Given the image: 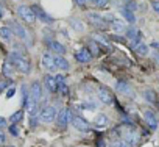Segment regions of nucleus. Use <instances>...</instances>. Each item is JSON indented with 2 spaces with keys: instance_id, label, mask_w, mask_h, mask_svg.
Segmentation results:
<instances>
[{
  "instance_id": "obj_1",
  "label": "nucleus",
  "mask_w": 159,
  "mask_h": 147,
  "mask_svg": "<svg viewBox=\"0 0 159 147\" xmlns=\"http://www.w3.org/2000/svg\"><path fill=\"white\" fill-rule=\"evenodd\" d=\"M8 61H11V63L14 64L16 70H19L20 74H30V70H31V64H30L28 58L24 56V55L19 53V52H11Z\"/></svg>"
},
{
  "instance_id": "obj_2",
  "label": "nucleus",
  "mask_w": 159,
  "mask_h": 147,
  "mask_svg": "<svg viewBox=\"0 0 159 147\" xmlns=\"http://www.w3.org/2000/svg\"><path fill=\"white\" fill-rule=\"evenodd\" d=\"M58 110L55 105H45L44 108L39 110V121H42L44 124H50L56 119Z\"/></svg>"
},
{
  "instance_id": "obj_3",
  "label": "nucleus",
  "mask_w": 159,
  "mask_h": 147,
  "mask_svg": "<svg viewBox=\"0 0 159 147\" xmlns=\"http://www.w3.org/2000/svg\"><path fill=\"white\" fill-rule=\"evenodd\" d=\"M17 16L25 22V24H34L36 22V14L31 7L28 5H19L17 7Z\"/></svg>"
},
{
  "instance_id": "obj_4",
  "label": "nucleus",
  "mask_w": 159,
  "mask_h": 147,
  "mask_svg": "<svg viewBox=\"0 0 159 147\" xmlns=\"http://www.w3.org/2000/svg\"><path fill=\"white\" fill-rule=\"evenodd\" d=\"M11 24V31H13V35L14 36H17L20 41H25V42H28L30 44V36H28V31L25 30V27L24 25H20L19 22H16V21H13V22H10Z\"/></svg>"
},
{
  "instance_id": "obj_5",
  "label": "nucleus",
  "mask_w": 159,
  "mask_h": 147,
  "mask_svg": "<svg viewBox=\"0 0 159 147\" xmlns=\"http://www.w3.org/2000/svg\"><path fill=\"white\" fill-rule=\"evenodd\" d=\"M70 124L78 131H89L91 130V124L81 116H72L70 117Z\"/></svg>"
},
{
  "instance_id": "obj_6",
  "label": "nucleus",
  "mask_w": 159,
  "mask_h": 147,
  "mask_svg": "<svg viewBox=\"0 0 159 147\" xmlns=\"http://www.w3.org/2000/svg\"><path fill=\"white\" fill-rule=\"evenodd\" d=\"M120 130H122L123 141H126L128 144L134 145V144L139 141V135H137V131H136L133 127H120Z\"/></svg>"
},
{
  "instance_id": "obj_7",
  "label": "nucleus",
  "mask_w": 159,
  "mask_h": 147,
  "mask_svg": "<svg viewBox=\"0 0 159 147\" xmlns=\"http://www.w3.org/2000/svg\"><path fill=\"white\" fill-rule=\"evenodd\" d=\"M88 21H89L91 25H94V27H97V28H105L106 24H108L106 19H105V16H102L100 13H95V11L88 13Z\"/></svg>"
},
{
  "instance_id": "obj_8",
  "label": "nucleus",
  "mask_w": 159,
  "mask_h": 147,
  "mask_svg": "<svg viewBox=\"0 0 159 147\" xmlns=\"http://www.w3.org/2000/svg\"><path fill=\"white\" fill-rule=\"evenodd\" d=\"M70 117H72V116H70V111H69L67 108H59V110H58V114H56V119H55V121H56L58 127L64 130V128L67 127V124H69Z\"/></svg>"
},
{
  "instance_id": "obj_9",
  "label": "nucleus",
  "mask_w": 159,
  "mask_h": 147,
  "mask_svg": "<svg viewBox=\"0 0 159 147\" xmlns=\"http://www.w3.org/2000/svg\"><path fill=\"white\" fill-rule=\"evenodd\" d=\"M73 56H75V59L78 61V63H81V64H86V63H91L92 61V55H91V52H89V49L88 47H81V49H78L76 52H73Z\"/></svg>"
},
{
  "instance_id": "obj_10",
  "label": "nucleus",
  "mask_w": 159,
  "mask_h": 147,
  "mask_svg": "<svg viewBox=\"0 0 159 147\" xmlns=\"http://www.w3.org/2000/svg\"><path fill=\"white\" fill-rule=\"evenodd\" d=\"M42 61V67L47 70V72H55L56 70V63H55V55L50 53V52H45L41 58Z\"/></svg>"
},
{
  "instance_id": "obj_11",
  "label": "nucleus",
  "mask_w": 159,
  "mask_h": 147,
  "mask_svg": "<svg viewBox=\"0 0 159 147\" xmlns=\"http://www.w3.org/2000/svg\"><path fill=\"white\" fill-rule=\"evenodd\" d=\"M28 91H30V100L39 103V100L42 99V83L38 82V80H34L31 83V86H30Z\"/></svg>"
},
{
  "instance_id": "obj_12",
  "label": "nucleus",
  "mask_w": 159,
  "mask_h": 147,
  "mask_svg": "<svg viewBox=\"0 0 159 147\" xmlns=\"http://www.w3.org/2000/svg\"><path fill=\"white\" fill-rule=\"evenodd\" d=\"M31 8H33V11H34V14H36V19L42 21L44 24H53V22H55V19H53L47 11H44L42 7H39V5H33Z\"/></svg>"
},
{
  "instance_id": "obj_13",
  "label": "nucleus",
  "mask_w": 159,
  "mask_h": 147,
  "mask_svg": "<svg viewBox=\"0 0 159 147\" xmlns=\"http://www.w3.org/2000/svg\"><path fill=\"white\" fill-rule=\"evenodd\" d=\"M97 96H98V100H100L102 103H105V105H112V103H114V96H112V92H111L108 88H105V86L98 88Z\"/></svg>"
},
{
  "instance_id": "obj_14",
  "label": "nucleus",
  "mask_w": 159,
  "mask_h": 147,
  "mask_svg": "<svg viewBox=\"0 0 159 147\" xmlns=\"http://www.w3.org/2000/svg\"><path fill=\"white\" fill-rule=\"evenodd\" d=\"M42 86H44V88L47 89V92H50V94L56 92V91H58V82H56L55 75H50V74H47V75L44 77V80H42Z\"/></svg>"
},
{
  "instance_id": "obj_15",
  "label": "nucleus",
  "mask_w": 159,
  "mask_h": 147,
  "mask_svg": "<svg viewBox=\"0 0 159 147\" xmlns=\"http://www.w3.org/2000/svg\"><path fill=\"white\" fill-rule=\"evenodd\" d=\"M105 19L109 21V25H111V28H112L114 31H123V30H126V25H125V22H123L122 19H117V17H114V16H111V14L105 16Z\"/></svg>"
},
{
  "instance_id": "obj_16",
  "label": "nucleus",
  "mask_w": 159,
  "mask_h": 147,
  "mask_svg": "<svg viewBox=\"0 0 159 147\" xmlns=\"http://www.w3.org/2000/svg\"><path fill=\"white\" fill-rule=\"evenodd\" d=\"M126 38L131 41V45L133 47H136L139 42H140V38H142V33L136 28V27H129L128 30H126Z\"/></svg>"
},
{
  "instance_id": "obj_17",
  "label": "nucleus",
  "mask_w": 159,
  "mask_h": 147,
  "mask_svg": "<svg viewBox=\"0 0 159 147\" xmlns=\"http://www.w3.org/2000/svg\"><path fill=\"white\" fill-rule=\"evenodd\" d=\"M47 47L50 49V53H55V55H64L66 53V47L55 39L47 41Z\"/></svg>"
},
{
  "instance_id": "obj_18",
  "label": "nucleus",
  "mask_w": 159,
  "mask_h": 147,
  "mask_svg": "<svg viewBox=\"0 0 159 147\" xmlns=\"http://www.w3.org/2000/svg\"><path fill=\"white\" fill-rule=\"evenodd\" d=\"M16 67H14V64L11 63V61H3V64H2V74L7 77V78H14V75H16Z\"/></svg>"
},
{
  "instance_id": "obj_19",
  "label": "nucleus",
  "mask_w": 159,
  "mask_h": 147,
  "mask_svg": "<svg viewBox=\"0 0 159 147\" xmlns=\"http://www.w3.org/2000/svg\"><path fill=\"white\" fill-rule=\"evenodd\" d=\"M143 119H145V122L148 124V127L151 130H156L157 128V119H156V116H154V113L151 110H145L143 111Z\"/></svg>"
},
{
  "instance_id": "obj_20",
  "label": "nucleus",
  "mask_w": 159,
  "mask_h": 147,
  "mask_svg": "<svg viewBox=\"0 0 159 147\" xmlns=\"http://www.w3.org/2000/svg\"><path fill=\"white\" fill-rule=\"evenodd\" d=\"M55 63H56V69H59V70H62V72L69 70V67H70V64H69V61L64 58V55H55Z\"/></svg>"
},
{
  "instance_id": "obj_21",
  "label": "nucleus",
  "mask_w": 159,
  "mask_h": 147,
  "mask_svg": "<svg viewBox=\"0 0 159 147\" xmlns=\"http://www.w3.org/2000/svg\"><path fill=\"white\" fill-rule=\"evenodd\" d=\"M94 124H95V127H98V128H105V127L109 124V119H108V116H106V114L100 113V114H97V116H95Z\"/></svg>"
},
{
  "instance_id": "obj_22",
  "label": "nucleus",
  "mask_w": 159,
  "mask_h": 147,
  "mask_svg": "<svg viewBox=\"0 0 159 147\" xmlns=\"http://www.w3.org/2000/svg\"><path fill=\"white\" fill-rule=\"evenodd\" d=\"M25 108H27V111H28L30 117H34V116H38L39 103H38V102H33V100H28V103L25 105Z\"/></svg>"
},
{
  "instance_id": "obj_23",
  "label": "nucleus",
  "mask_w": 159,
  "mask_h": 147,
  "mask_svg": "<svg viewBox=\"0 0 159 147\" xmlns=\"http://www.w3.org/2000/svg\"><path fill=\"white\" fill-rule=\"evenodd\" d=\"M116 91L117 92H120V94H133L131 92V88H129V85L126 83V82H117L116 83Z\"/></svg>"
},
{
  "instance_id": "obj_24",
  "label": "nucleus",
  "mask_w": 159,
  "mask_h": 147,
  "mask_svg": "<svg viewBox=\"0 0 159 147\" xmlns=\"http://www.w3.org/2000/svg\"><path fill=\"white\" fill-rule=\"evenodd\" d=\"M11 38H13V31L10 27H0V39L8 42V41H11Z\"/></svg>"
},
{
  "instance_id": "obj_25",
  "label": "nucleus",
  "mask_w": 159,
  "mask_h": 147,
  "mask_svg": "<svg viewBox=\"0 0 159 147\" xmlns=\"http://www.w3.org/2000/svg\"><path fill=\"white\" fill-rule=\"evenodd\" d=\"M120 13H122V16L125 17V21L126 22H129V24H134L136 22V16H134V11H131V10H128V8H122L120 10Z\"/></svg>"
},
{
  "instance_id": "obj_26",
  "label": "nucleus",
  "mask_w": 159,
  "mask_h": 147,
  "mask_svg": "<svg viewBox=\"0 0 159 147\" xmlns=\"http://www.w3.org/2000/svg\"><path fill=\"white\" fill-rule=\"evenodd\" d=\"M88 49H89V52H91V55L92 56H98L100 55V44L98 42H95L94 39H91L89 42H88Z\"/></svg>"
},
{
  "instance_id": "obj_27",
  "label": "nucleus",
  "mask_w": 159,
  "mask_h": 147,
  "mask_svg": "<svg viewBox=\"0 0 159 147\" xmlns=\"http://www.w3.org/2000/svg\"><path fill=\"white\" fill-rule=\"evenodd\" d=\"M22 119H24V111H22V110H17V111H14V113L8 117V122H11V124H19V122H22Z\"/></svg>"
},
{
  "instance_id": "obj_28",
  "label": "nucleus",
  "mask_w": 159,
  "mask_h": 147,
  "mask_svg": "<svg viewBox=\"0 0 159 147\" xmlns=\"http://www.w3.org/2000/svg\"><path fill=\"white\" fill-rule=\"evenodd\" d=\"M143 97L150 103H156V100H157V96H156V91L154 89H145L143 91Z\"/></svg>"
},
{
  "instance_id": "obj_29",
  "label": "nucleus",
  "mask_w": 159,
  "mask_h": 147,
  "mask_svg": "<svg viewBox=\"0 0 159 147\" xmlns=\"http://www.w3.org/2000/svg\"><path fill=\"white\" fill-rule=\"evenodd\" d=\"M134 50H136V53H137V55L145 56V55L148 53V45H147V44H143V42H139V44L134 47Z\"/></svg>"
},
{
  "instance_id": "obj_30",
  "label": "nucleus",
  "mask_w": 159,
  "mask_h": 147,
  "mask_svg": "<svg viewBox=\"0 0 159 147\" xmlns=\"http://www.w3.org/2000/svg\"><path fill=\"white\" fill-rule=\"evenodd\" d=\"M94 36H95V39H94V41H95V42H98V44H100V47H102V45H105V47H109V41L106 39V36H105V35H100V33H97V35H94Z\"/></svg>"
},
{
  "instance_id": "obj_31",
  "label": "nucleus",
  "mask_w": 159,
  "mask_h": 147,
  "mask_svg": "<svg viewBox=\"0 0 159 147\" xmlns=\"http://www.w3.org/2000/svg\"><path fill=\"white\" fill-rule=\"evenodd\" d=\"M70 27H72L75 31H83V28H84L80 19H70Z\"/></svg>"
},
{
  "instance_id": "obj_32",
  "label": "nucleus",
  "mask_w": 159,
  "mask_h": 147,
  "mask_svg": "<svg viewBox=\"0 0 159 147\" xmlns=\"http://www.w3.org/2000/svg\"><path fill=\"white\" fill-rule=\"evenodd\" d=\"M89 2H91L95 8H106L108 3H109V0H89Z\"/></svg>"
},
{
  "instance_id": "obj_33",
  "label": "nucleus",
  "mask_w": 159,
  "mask_h": 147,
  "mask_svg": "<svg viewBox=\"0 0 159 147\" xmlns=\"http://www.w3.org/2000/svg\"><path fill=\"white\" fill-rule=\"evenodd\" d=\"M123 5H125V8H128V10H131V11H136V8H137V5H136L134 0H123Z\"/></svg>"
},
{
  "instance_id": "obj_34",
  "label": "nucleus",
  "mask_w": 159,
  "mask_h": 147,
  "mask_svg": "<svg viewBox=\"0 0 159 147\" xmlns=\"http://www.w3.org/2000/svg\"><path fill=\"white\" fill-rule=\"evenodd\" d=\"M58 91H59V94H61V96H64V97H67V96H69V88H67V85H66V83L58 85Z\"/></svg>"
},
{
  "instance_id": "obj_35",
  "label": "nucleus",
  "mask_w": 159,
  "mask_h": 147,
  "mask_svg": "<svg viewBox=\"0 0 159 147\" xmlns=\"http://www.w3.org/2000/svg\"><path fill=\"white\" fill-rule=\"evenodd\" d=\"M8 130H10V133H11L13 136H19V127H17V124H11V125L8 127Z\"/></svg>"
},
{
  "instance_id": "obj_36",
  "label": "nucleus",
  "mask_w": 159,
  "mask_h": 147,
  "mask_svg": "<svg viewBox=\"0 0 159 147\" xmlns=\"http://www.w3.org/2000/svg\"><path fill=\"white\" fill-rule=\"evenodd\" d=\"M14 94H16V86L13 85V86H10V88L7 89V99H11Z\"/></svg>"
},
{
  "instance_id": "obj_37",
  "label": "nucleus",
  "mask_w": 159,
  "mask_h": 147,
  "mask_svg": "<svg viewBox=\"0 0 159 147\" xmlns=\"http://www.w3.org/2000/svg\"><path fill=\"white\" fill-rule=\"evenodd\" d=\"M10 88V83L7 82V80H0V92H3V91H7Z\"/></svg>"
},
{
  "instance_id": "obj_38",
  "label": "nucleus",
  "mask_w": 159,
  "mask_h": 147,
  "mask_svg": "<svg viewBox=\"0 0 159 147\" xmlns=\"http://www.w3.org/2000/svg\"><path fill=\"white\" fill-rule=\"evenodd\" d=\"M7 125H8V119L3 117V116H0V130H3Z\"/></svg>"
},
{
  "instance_id": "obj_39",
  "label": "nucleus",
  "mask_w": 159,
  "mask_h": 147,
  "mask_svg": "<svg viewBox=\"0 0 159 147\" xmlns=\"http://www.w3.org/2000/svg\"><path fill=\"white\" fill-rule=\"evenodd\" d=\"M38 122H39V117H38V116H34V117H30V124H31V128H34V127L38 125Z\"/></svg>"
},
{
  "instance_id": "obj_40",
  "label": "nucleus",
  "mask_w": 159,
  "mask_h": 147,
  "mask_svg": "<svg viewBox=\"0 0 159 147\" xmlns=\"http://www.w3.org/2000/svg\"><path fill=\"white\" fill-rule=\"evenodd\" d=\"M116 145H117V147H133L131 144H128V142H126V141H123V139H122V141H119V142H116Z\"/></svg>"
},
{
  "instance_id": "obj_41",
  "label": "nucleus",
  "mask_w": 159,
  "mask_h": 147,
  "mask_svg": "<svg viewBox=\"0 0 159 147\" xmlns=\"http://www.w3.org/2000/svg\"><path fill=\"white\" fill-rule=\"evenodd\" d=\"M75 3L80 7V8H84L88 5V0H75Z\"/></svg>"
},
{
  "instance_id": "obj_42",
  "label": "nucleus",
  "mask_w": 159,
  "mask_h": 147,
  "mask_svg": "<svg viewBox=\"0 0 159 147\" xmlns=\"http://www.w3.org/2000/svg\"><path fill=\"white\" fill-rule=\"evenodd\" d=\"M5 141H7V136H5L3 130H0V145H3V144H5Z\"/></svg>"
},
{
  "instance_id": "obj_43",
  "label": "nucleus",
  "mask_w": 159,
  "mask_h": 147,
  "mask_svg": "<svg viewBox=\"0 0 159 147\" xmlns=\"http://www.w3.org/2000/svg\"><path fill=\"white\" fill-rule=\"evenodd\" d=\"M153 10L159 14V2H153Z\"/></svg>"
},
{
  "instance_id": "obj_44",
  "label": "nucleus",
  "mask_w": 159,
  "mask_h": 147,
  "mask_svg": "<svg viewBox=\"0 0 159 147\" xmlns=\"http://www.w3.org/2000/svg\"><path fill=\"white\" fill-rule=\"evenodd\" d=\"M3 16H5V8L0 5V17H3Z\"/></svg>"
},
{
  "instance_id": "obj_45",
  "label": "nucleus",
  "mask_w": 159,
  "mask_h": 147,
  "mask_svg": "<svg viewBox=\"0 0 159 147\" xmlns=\"http://www.w3.org/2000/svg\"><path fill=\"white\" fill-rule=\"evenodd\" d=\"M97 145H98V147H105V141H103V139H98Z\"/></svg>"
},
{
  "instance_id": "obj_46",
  "label": "nucleus",
  "mask_w": 159,
  "mask_h": 147,
  "mask_svg": "<svg viewBox=\"0 0 159 147\" xmlns=\"http://www.w3.org/2000/svg\"><path fill=\"white\" fill-rule=\"evenodd\" d=\"M109 147H117V145H116V144H112V145H109Z\"/></svg>"
},
{
  "instance_id": "obj_47",
  "label": "nucleus",
  "mask_w": 159,
  "mask_h": 147,
  "mask_svg": "<svg viewBox=\"0 0 159 147\" xmlns=\"http://www.w3.org/2000/svg\"><path fill=\"white\" fill-rule=\"evenodd\" d=\"M10 147H14V145H10Z\"/></svg>"
},
{
  "instance_id": "obj_48",
  "label": "nucleus",
  "mask_w": 159,
  "mask_h": 147,
  "mask_svg": "<svg viewBox=\"0 0 159 147\" xmlns=\"http://www.w3.org/2000/svg\"><path fill=\"white\" fill-rule=\"evenodd\" d=\"M153 2H156V0H153Z\"/></svg>"
}]
</instances>
